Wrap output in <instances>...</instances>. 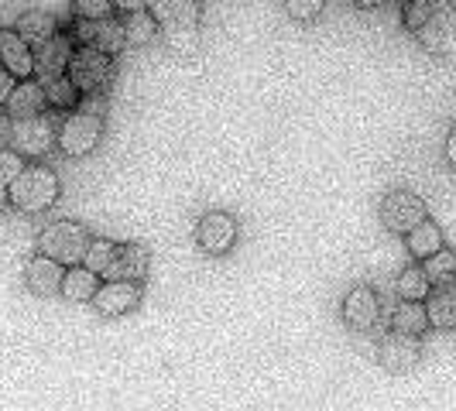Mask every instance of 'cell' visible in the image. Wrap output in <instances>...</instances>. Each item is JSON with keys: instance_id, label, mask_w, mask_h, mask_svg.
Returning <instances> with one entry per match:
<instances>
[{"instance_id": "obj_1", "label": "cell", "mask_w": 456, "mask_h": 411, "mask_svg": "<svg viewBox=\"0 0 456 411\" xmlns=\"http://www.w3.org/2000/svg\"><path fill=\"white\" fill-rule=\"evenodd\" d=\"M402 21L436 59L456 52V7L450 0H409L402 7Z\"/></svg>"}, {"instance_id": "obj_2", "label": "cell", "mask_w": 456, "mask_h": 411, "mask_svg": "<svg viewBox=\"0 0 456 411\" xmlns=\"http://www.w3.org/2000/svg\"><path fill=\"white\" fill-rule=\"evenodd\" d=\"M161 28L165 45L179 55H192L200 48V0H155L148 7Z\"/></svg>"}, {"instance_id": "obj_3", "label": "cell", "mask_w": 456, "mask_h": 411, "mask_svg": "<svg viewBox=\"0 0 456 411\" xmlns=\"http://www.w3.org/2000/svg\"><path fill=\"white\" fill-rule=\"evenodd\" d=\"M11 206L21 213H45L59 199V175L48 165H24V172L7 185Z\"/></svg>"}, {"instance_id": "obj_4", "label": "cell", "mask_w": 456, "mask_h": 411, "mask_svg": "<svg viewBox=\"0 0 456 411\" xmlns=\"http://www.w3.org/2000/svg\"><path fill=\"white\" fill-rule=\"evenodd\" d=\"M110 59L114 55H107L100 48H90V45L76 48L66 68L69 79L76 83V90L83 93V96H100V93L110 90V83H114V62Z\"/></svg>"}, {"instance_id": "obj_5", "label": "cell", "mask_w": 456, "mask_h": 411, "mask_svg": "<svg viewBox=\"0 0 456 411\" xmlns=\"http://www.w3.org/2000/svg\"><path fill=\"white\" fill-rule=\"evenodd\" d=\"M93 237L83 223H72V220H59V223H48L38 237V254H48L55 261H62L66 268L72 264H83V257L90 251Z\"/></svg>"}, {"instance_id": "obj_6", "label": "cell", "mask_w": 456, "mask_h": 411, "mask_svg": "<svg viewBox=\"0 0 456 411\" xmlns=\"http://www.w3.org/2000/svg\"><path fill=\"white\" fill-rule=\"evenodd\" d=\"M103 141V114H93V110H69V117L59 124V148L69 158H83L90 155L93 148Z\"/></svg>"}, {"instance_id": "obj_7", "label": "cell", "mask_w": 456, "mask_h": 411, "mask_svg": "<svg viewBox=\"0 0 456 411\" xmlns=\"http://www.w3.org/2000/svg\"><path fill=\"white\" fill-rule=\"evenodd\" d=\"M55 141H59V127H55L45 114L18 117V120L11 124V148L21 151L24 158H35V161L45 158Z\"/></svg>"}, {"instance_id": "obj_8", "label": "cell", "mask_w": 456, "mask_h": 411, "mask_svg": "<svg viewBox=\"0 0 456 411\" xmlns=\"http://www.w3.org/2000/svg\"><path fill=\"white\" fill-rule=\"evenodd\" d=\"M422 220H429V213H426V203L415 196V192H405V189H398V192H388L385 199H381V223L391 230V233H409L415 230Z\"/></svg>"}, {"instance_id": "obj_9", "label": "cell", "mask_w": 456, "mask_h": 411, "mask_svg": "<svg viewBox=\"0 0 456 411\" xmlns=\"http://www.w3.org/2000/svg\"><path fill=\"white\" fill-rule=\"evenodd\" d=\"M237 220L230 216V213H206L203 220H200V227H196V244H200V251L209 254V257H224V254L233 251V244H237Z\"/></svg>"}, {"instance_id": "obj_10", "label": "cell", "mask_w": 456, "mask_h": 411, "mask_svg": "<svg viewBox=\"0 0 456 411\" xmlns=\"http://www.w3.org/2000/svg\"><path fill=\"white\" fill-rule=\"evenodd\" d=\"M76 42L79 45H90V48H100V52H107V55H120L124 48H127V35H124V21H117V18H79L76 21Z\"/></svg>"}, {"instance_id": "obj_11", "label": "cell", "mask_w": 456, "mask_h": 411, "mask_svg": "<svg viewBox=\"0 0 456 411\" xmlns=\"http://www.w3.org/2000/svg\"><path fill=\"white\" fill-rule=\"evenodd\" d=\"M141 302V281H124V278H103V285L96 288L93 305L100 316H127Z\"/></svg>"}, {"instance_id": "obj_12", "label": "cell", "mask_w": 456, "mask_h": 411, "mask_svg": "<svg viewBox=\"0 0 456 411\" xmlns=\"http://www.w3.org/2000/svg\"><path fill=\"white\" fill-rule=\"evenodd\" d=\"M381 319V302H378V292L367 288V285H357L350 288L346 298H343V322L354 329V333H370Z\"/></svg>"}, {"instance_id": "obj_13", "label": "cell", "mask_w": 456, "mask_h": 411, "mask_svg": "<svg viewBox=\"0 0 456 411\" xmlns=\"http://www.w3.org/2000/svg\"><path fill=\"white\" fill-rule=\"evenodd\" d=\"M419 357H422V350H419V336H411V333H398V329H391L388 336L381 340L378 346V364L391 370V374H405L411 367L419 364Z\"/></svg>"}, {"instance_id": "obj_14", "label": "cell", "mask_w": 456, "mask_h": 411, "mask_svg": "<svg viewBox=\"0 0 456 411\" xmlns=\"http://www.w3.org/2000/svg\"><path fill=\"white\" fill-rule=\"evenodd\" d=\"M72 38L66 35H52L45 42H38L35 45V76L45 83L52 76H62L69 68V59H72Z\"/></svg>"}, {"instance_id": "obj_15", "label": "cell", "mask_w": 456, "mask_h": 411, "mask_svg": "<svg viewBox=\"0 0 456 411\" xmlns=\"http://www.w3.org/2000/svg\"><path fill=\"white\" fill-rule=\"evenodd\" d=\"M151 271V251L144 244H117L114 261L103 278H124V281H144Z\"/></svg>"}, {"instance_id": "obj_16", "label": "cell", "mask_w": 456, "mask_h": 411, "mask_svg": "<svg viewBox=\"0 0 456 411\" xmlns=\"http://www.w3.org/2000/svg\"><path fill=\"white\" fill-rule=\"evenodd\" d=\"M62 278H66V264L48 257V254H38L28 268H24V281L35 295H59L62 288Z\"/></svg>"}, {"instance_id": "obj_17", "label": "cell", "mask_w": 456, "mask_h": 411, "mask_svg": "<svg viewBox=\"0 0 456 411\" xmlns=\"http://www.w3.org/2000/svg\"><path fill=\"white\" fill-rule=\"evenodd\" d=\"M0 66L11 68L18 79L35 76V48L24 42L18 31H0Z\"/></svg>"}, {"instance_id": "obj_18", "label": "cell", "mask_w": 456, "mask_h": 411, "mask_svg": "<svg viewBox=\"0 0 456 411\" xmlns=\"http://www.w3.org/2000/svg\"><path fill=\"white\" fill-rule=\"evenodd\" d=\"M426 312H429V326L436 329H453L456 326V281H439L426 295Z\"/></svg>"}, {"instance_id": "obj_19", "label": "cell", "mask_w": 456, "mask_h": 411, "mask_svg": "<svg viewBox=\"0 0 456 411\" xmlns=\"http://www.w3.org/2000/svg\"><path fill=\"white\" fill-rule=\"evenodd\" d=\"M48 107V96H45V86L42 83H35V79H18V86L11 93V100H7V114L11 120H18V117H35V114H45Z\"/></svg>"}, {"instance_id": "obj_20", "label": "cell", "mask_w": 456, "mask_h": 411, "mask_svg": "<svg viewBox=\"0 0 456 411\" xmlns=\"http://www.w3.org/2000/svg\"><path fill=\"white\" fill-rule=\"evenodd\" d=\"M100 285H103V281H100V274L96 271H90L86 264H72V268H66V278H62L59 295L69 298V302H93V295H96Z\"/></svg>"}, {"instance_id": "obj_21", "label": "cell", "mask_w": 456, "mask_h": 411, "mask_svg": "<svg viewBox=\"0 0 456 411\" xmlns=\"http://www.w3.org/2000/svg\"><path fill=\"white\" fill-rule=\"evenodd\" d=\"M391 329H398V333H411V336H422V333L429 329L426 302H409V298H402V305L391 312Z\"/></svg>"}, {"instance_id": "obj_22", "label": "cell", "mask_w": 456, "mask_h": 411, "mask_svg": "<svg viewBox=\"0 0 456 411\" xmlns=\"http://www.w3.org/2000/svg\"><path fill=\"white\" fill-rule=\"evenodd\" d=\"M159 21L151 11H131L124 14V35H127V45H151L159 38Z\"/></svg>"}, {"instance_id": "obj_23", "label": "cell", "mask_w": 456, "mask_h": 411, "mask_svg": "<svg viewBox=\"0 0 456 411\" xmlns=\"http://www.w3.org/2000/svg\"><path fill=\"white\" fill-rule=\"evenodd\" d=\"M405 244H409V254L411 257H419V261H426L429 254H436L443 247V233L436 227L433 220H422L415 230L405 233Z\"/></svg>"}, {"instance_id": "obj_24", "label": "cell", "mask_w": 456, "mask_h": 411, "mask_svg": "<svg viewBox=\"0 0 456 411\" xmlns=\"http://www.w3.org/2000/svg\"><path fill=\"white\" fill-rule=\"evenodd\" d=\"M14 31L21 35L28 45H38V42H45V38L55 35V18L45 14V11H28V14H21V21H18Z\"/></svg>"}, {"instance_id": "obj_25", "label": "cell", "mask_w": 456, "mask_h": 411, "mask_svg": "<svg viewBox=\"0 0 456 411\" xmlns=\"http://www.w3.org/2000/svg\"><path fill=\"white\" fill-rule=\"evenodd\" d=\"M42 86H45L48 107H52V110H76V103H79V90H76V83L69 79V72L52 76V79H45Z\"/></svg>"}, {"instance_id": "obj_26", "label": "cell", "mask_w": 456, "mask_h": 411, "mask_svg": "<svg viewBox=\"0 0 456 411\" xmlns=\"http://www.w3.org/2000/svg\"><path fill=\"white\" fill-rule=\"evenodd\" d=\"M398 298H409V302H426L429 295V288H433V281H429V274L426 268H405V271L398 274Z\"/></svg>"}, {"instance_id": "obj_27", "label": "cell", "mask_w": 456, "mask_h": 411, "mask_svg": "<svg viewBox=\"0 0 456 411\" xmlns=\"http://www.w3.org/2000/svg\"><path fill=\"white\" fill-rule=\"evenodd\" d=\"M422 268H426V274H429V281H433V285L450 281V278H456V254L446 251V247H439V251L429 254V257L422 261Z\"/></svg>"}, {"instance_id": "obj_28", "label": "cell", "mask_w": 456, "mask_h": 411, "mask_svg": "<svg viewBox=\"0 0 456 411\" xmlns=\"http://www.w3.org/2000/svg\"><path fill=\"white\" fill-rule=\"evenodd\" d=\"M114 251H117V244H110V240H93L86 257H83V264L103 278L107 268H110V261H114Z\"/></svg>"}, {"instance_id": "obj_29", "label": "cell", "mask_w": 456, "mask_h": 411, "mask_svg": "<svg viewBox=\"0 0 456 411\" xmlns=\"http://www.w3.org/2000/svg\"><path fill=\"white\" fill-rule=\"evenodd\" d=\"M281 4L292 21H316L326 7V0H281Z\"/></svg>"}, {"instance_id": "obj_30", "label": "cell", "mask_w": 456, "mask_h": 411, "mask_svg": "<svg viewBox=\"0 0 456 411\" xmlns=\"http://www.w3.org/2000/svg\"><path fill=\"white\" fill-rule=\"evenodd\" d=\"M24 172V155L21 151H14V148H7V151H0V182L11 185L18 175Z\"/></svg>"}, {"instance_id": "obj_31", "label": "cell", "mask_w": 456, "mask_h": 411, "mask_svg": "<svg viewBox=\"0 0 456 411\" xmlns=\"http://www.w3.org/2000/svg\"><path fill=\"white\" fill-rule=\"evenodd\" d=\"M114 0H76V14L79 18H86V21H93V18H107V14H114Z\"/></svg>"}, {"instance_id": "obj_32", "label": "cell", "mask_w": 456, "mask_h": 411, "mask_svg": "<svg viewBox=\"0 0 456 411\" xmlns=\"http://www.w3.org/2000/svg\"><path fill=\"white\" fill-rule=\"evenodd\" d=\"M14 86H18V76H14L11 68L0 66V110L7 107V100H11V93H14Z\"/></svg>"}, {"instance_id": "obj_33", "label": "cell", "mask_w": 456, "mask_h": 411, "mask_svg": "<svg viewBox=\"0 0 456 411\" xmlns=\"http://www.w3.org/2000/svg\"><path fill=\"white\" fill-rule=\"evenodd\" d=\"M155 0H114L117 11H124V14H131V11H148Z\"/></svg>"}, {"instance_id": "obj_34", "label": "cell", "mask_w": 456, "mask_h": 411, "mask_svg": "<svg viewBox=\"0 0 456 411\" xmlns=\"http://www.w3.org/2000/svg\"><path fill=\"white\" fill-rule=\"evenodd\" d=\"M446 161L456 168V124H453V131H450V137H446Z\"/></svg>"}, {"instance_id": "obj_35", "label": "cell", "mask_w": 456, "mask_h": 411, "mask_svg": "<svg viewBox=\"0 0 456 411\" xmlns=\"http://www.w3.org/2000/svg\"><path fill=\"white\" fill-rule=\"evenodd\" d=\"M4 206H11V192H7V185L0 182V213H4Z\"/></svg>"}, {"instance_id": "obj_36", "label": "cell", "mask_w": 456, "mask_h": 411, "mask_svg": "<svg viewBox=\"0 0 456 411\" xmlns=\"http://www.w3.org/2000/svg\"><path fill=\"white\" fill-rule=\"evenodd\" d=\"M354 4H361V7H378V4H385V0H354Z\"/></svg>"}]
</instances>
